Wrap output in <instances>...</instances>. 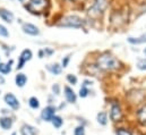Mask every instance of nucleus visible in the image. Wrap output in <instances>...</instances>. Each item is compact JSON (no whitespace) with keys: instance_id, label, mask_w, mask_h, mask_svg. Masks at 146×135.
Here are the masks:
<instances>
[{"instance_id":"obj_10","label":"nucleus","mask_w":146,"mask_h":135,"mask_svg":"<svg viewBox=\"0 0 146 135\" xmlns=\"http://www.w3.org/2000/svg\"><path fill=\"white\" fill-rule=\"evenodd\" d=\"M65 97H66V100L68 102H70V103H74V102H76V99H77V97H76V93L74 92V90L72 88H69V86H65Z\"/></svg>"},{"instance_id":"obj_5","label":"nucleus","mask_w":146,"mask_h":135,"mask_svg":"<svg viewBox=\"0 0 146 135\" xmlns=\"http://www.w3.org/2000/svg\"><path fill=\"white\" fill-rule=\"evenodd\" d=\"M56 108L53 106H48L45 107L42 112H41V118L44 120V122H51V119L56 116Z\"/></svg>"},{"instance_id":"obj_2","label":"nucleus","mask_w":146,"mask_h":135,"mask_svg":"<svg viewBox=\"0 0 146 135\" xmlns=\"http://www.w3.org/2000/svg\"><path fill=\"white\" fill-rule=\"evenodd\" d=\"M49 5V0H30V2L26 5V8L32 14H42L48 10Z\"/></svg>"},{"instance_id":"obj_28","label":"nucleus","mask_w":146,"mask_h":135,"mask_svg":"<svg viewBox=\"0 0 146 135\" xmlns=\"http://www.w3.org/2000/svg\"><path fill=\"white\" fill-rule=\"evenodd\" d=\"M52 91H53V93H56V94H60V88H59V85H58V84H54V85L52 86Z\"/></svg>"},{"instance_id":"obj_4","label":"nucleus","mask_w":146,"mask_h":135,"mask_svg":"<svg viewBox=\"0 0 146 135\" xmlns=\"http://www.w3.org/2000/svg\"><path fill=\"white\" fill-rule=\"evenodd\" d=\"M83 19L76 15H69L64 17L60 22L59 25L60 26H66V27H82L83 26Z\"/></svg>"},{"instance_id":"obj_27","label":"nucleus","mask_w":146,"mask_h":135,"mask_svg":"<svg viewBox=\"0 0 146 135\" xmlns=\"http://www.w3.org/2000/svg\"><path fill=\"white\" fill-rule=\"evenodd\" d=\"M0 36H3V37H7L9 36V33H8V30L3 26V25H0Z\"/></svg>"},{"instance_id":"obj_26","label":"nucleus","mask_w":146,"mask_h":135,"mask_svg":"<svg viewBox=\"0 0 146 135\" xmlns=\"http://www.w3.org/2000/svg\"><path fill=\"white\" fill-rule=\"evenodd\" d=\"M67 81L70 83V84H73L75 85L76 83H77V77L75 76V75H72V74H68L67 75Z\"/></svg>"},{"instance_id":"obj_12","label":"nucleus","mask_w":146,"mask_h":135,"mask_svg":"<svg viewBox=\"0 0 146 135\" xmlns=\"http://www.w3.org/2000/svg\"><path fill=\"white\" fill-rule=\"evenodd\" d=\"M26 82H27V77H26L25 74L19 73V74L16 75V77H15V83H16V85H17L18 88H23V86L26 84Z\"/></svg>"},{"instance_id":"obj_15","label":"nucleus","mask_w":146,"mask_h":135,"mask_svg":"<svg viewBox=\"0 0 146 135\" xmlns=\"http://www.w3.org/2000/svg\"><path fill=\"white\" fill-rule=\"evenodd\" d=\"M11 64H13V60L8 61L7 64L0 63V73H1V74H3V75L9 74V73L11 72V67H10V65H11Z\"/></svg>"},{"instance_id":"obj_13","label":"nucleus","mask_w":146,"mask_h":135,"mask_svg":"<svg viewBox=\"0 0 146 135\" xmlns=\"http://www.w3.org/2000/svg\"><path fill=\"white\" fill-rule=\"evenodd\" d=\"M0 17H1L5 22H7V23H11L13 19H14L13 13H10V11H8V10H6V9H0Z\"/></svg>"},{"instance_id":"obj_18","label":"nucleus","mask_w":146,"mask_h":135,"mask_svg":"<svg viewBox=\"0 0 146 135\" xmlns=\"http://www.w3.org/2000/svg\"><path fill=\"white\" fill-rule=\"evenodd\" d=\"M98 122L101 125H107V123H108V115H107V112L102 111V112L98 114Z\"/></svg>"},{"instance_id":"obj_25","label":"nucleus","mask_w":146,"mask_h":135,"mask_svg":"<svg viewBox=\"0 0 146 135\" xmlns=\"http://www.w3.org/2000/svg\"><path fill=\"white\" fill-rule=\"evenodd\" d=\"M74 135H85V130L83 126H78L75 128L74 131Z\"/></svg>"},{"instance_id":"obj_19","label":"nucleus","mask_w":146,"mask_h":135,"mask_svg":"<svg viewBox=\"0 0 146 135\" xmlns=\"http://www.w3.org/2000/svg\"><path fill=\"white\" fill-rule=\"evenodd\" d=\"M51 123H52V125H53L56 128H60V127L62 126V124H64V120H62L61 117L54 116V117L51 119Z\"/></svg>"},{"instance_id":"obj_21","label":"nucleus","mask_w":146,"mask_h":135,"mask_svg":"<svg viewBox=\"0 0 146 135\" xmlns=\"http://www.w3.org/2000/svg\"><path fill=\"white\" fill-rule=\"evenodd\" d=\"M29 104H30V107H31L32 109H37V108L40 107L38 99H37V98H35V97L30 98V100H29Z\"/></svg>"},{"instance_id":"obj_31","label":"nucleus","mask_w":146,"mask_h":135,"mask_svg":"<svg viewBox=\"0 0 146 135\" xmlns=\"http://www.w3.org/2000/svg\"><path fill=\"white\" fill-rule=\"evenodd\" d=\"M144 53H145V56H146V48L144 49Z\"/></svg>"},{"instance_id":"obj_20","label":"nucleus","mask_w":146,"mask_h":135,"mask_svg":"<svg viewBox=\"0 0 146 135\" xmlns=\"http://www.w3.org/2000/svg\"><path fill=\"white\" fill-rule=\"evenodd\" d=\"M128 42L133 43V44H139V43H144L146 42V36H142V37H128Z\"/></svg>"},{"instance_id":"obj_23","label":"nucleus","mask_w":146,"mask_h":135,"mask_svg":"<svg viewBox=\"0 0 146 135\" xmlns=\"http://www.w3.org/2000/svg\"><path fill=\"white\" fill-rule=\"evenodd\" d=\"M88 96V90H87V88L86 86H82L80 88V90H79V97L80 98H86Z\"/></svg>"},{"instance_id":"obj_14","label":"nucleus","mask_w":146,"mask_h":135,"mask_svg":"<svg viewBox=\"0 0 146 135\" xmlns=\"http://www.w3.org/2000/svg\"><path fill=\"white\" fill-rule=\"evenodd\" d=\"M21 133L22 135H36V132H35V128L31 125H23L22 128H21Z\"/></svg>"},{"instance_id":"obj_34","label":"nucleus","mask_w":146,"mask_h":135,"mask_svg":"<svg viewBox=\"0 0 146 135\" xmlns=\"http://www.w3.org/2000/svg\"><path fill=\"white\" fill-rule=\"evenodd\" d=\"M0 93H1V92H0Z\"/></svg>"},{"instance_id":"obj_32","label":"nucleus","mask_w":146,"mask_h":135,"mask_svg":"<svg viewBox=\"0 0 146 135\" xmlns=\"http://www.w3.org/2000/svg\"><path fill=\"white\" fill-rule=\"evenodd\" d=\"M11 135H16V133H13V134H11Z\"/></svg>"},{"instance_id":"obj_1","label":"nucleus","mask_w":146,"mask_h":135,"mask_svg":"<svg viewBox=\"0 0 146 135\" xmlns=\"http://www.w3.org/2000/svg\"><path fill=\"white\" fill-rule=\"evenodd\" d=\"M98 67L103 70H114L120 67V63L111 55H102L98 58Z\"/></svg>"},{"instance_id":"obj_35","label":"nucleus","mask_w":146,"mask_h":135,"mask_svg":"<svg viewBox=\"0 0 146 135\" xmlns=\"http://www.w3.org/2000/svg\"><path fill=\"white\" fill-rule=\"evenodd\" d=\"M145 135H146V134H145Z\"/></svg>"},{"instance_id":"obj_29","label":"nucleus","mask_w":146,"mask_h":135,"mask_svg":"<svg viewBox=\"0 0 146 135\" xmlns=\"http://www.w3.org/2000/svg\"><path fill=\"white\" fill-rule=\"evenodd\" d=\"M69 59H70V57H69V56H67V57H65V59H62V66H64V67H67Z\"/></svg>"},{"instance_id":"obj_9","label":"nucleus","mask_w":146,"mask_h":135,"mask_svg":"<svg viewBox=\"0 0 146 135\" xmlns=\"http://www.w3.org/2000/svg\"><path fill=\"white\" fill-rule=\"evenodd\" d=\"M22 30L23 32L26 34H30V35H38L40 31L35 25L31 24V23H24L23 26H22Z\"/></svg>"},{"instance_id":"obj_11","label":"nucleus","mask_w":146,"mask_h":135,"mask_svg":"<svg viewBox=\"0 0 146 135\" xmlns=\"http://www.w3.org/2000/svg\"><path fill=\"white\" fill-rule=\"evenodd\" d=\"M13 126V120L9 117H1L0 118V127L5 131L10 130Z\"/></svg>"},{"instance_id":"obj_22","label":"nucleus","mask_w":146,"mask_h":135,"mask_svg":"<svg viewBox=\"0 0 146 135\" xmlns=\"http://www.w3.org/2000/svg\"><path fill=\"white\" fill-rule=\"evenodd\" d=\"M137 68L138 69H141V70H146V59H139L138 61H137Z\"/></svg>"},{"instance_id":"obj_16","label":"nucleus","mask_w":146,"mask_h":135,"mask_svg":"<svg viewBox=\"0 0 146 135\" xmlns=\"http://www.w3.org/2000/svg\"><path fill=\"white\" fill-rule=\"evenodd\" d=\"M137 116H138V122H139L143 126H146V107L142 108V109L138 111Z\"/></svg>"},{"instance_id":"obj_8","label":"nucleus","mask_w":146,"mask_h":135,"mask_svg":"<svg viewBox=\"0 0 146 135\" xmlns=\"http://www.w3.org/2000/svg\"><path fill=\"white\" fill-rule=\"evenodd\" d=\"M5 102L14 110H17L19 108V101L17 100V98L13 94V93H7L5 96Z\"/></svg>"},{"instance_id":"obj_3","label":"nucleus","mask_w":146,"mask_h":135,"mask_svg":"<svg viewBox=\"0 0 146 135\" xmlns=\"http://www.w3.org/2000/svg\"><path fill=\"white\" fill-rule=\"evenodd\" d=\"M107 7H108L107 0H94L93 6L88 10V14L92 17H99L104 13Z\"/></svg>"},{"instance_id":"obj_24","label":"nucleus","mask_w":146,"mask_h":135,"mask_svg":"<svg viewBox=\"0 0 146 135\" xmlns=\"http://www.w3.org/2000/svg\"><path fill=\"white\" fill-rule=\"evenodd\" d=\"M115 134L117 135H133L128 130H126V128H117Z\"/></svg>"},{"instance_id":"obj_7","label":"nucleus","mask_w":146,"mask_h":135,"mask_svg":"<svg viewBox=\"0 0 146 135\" xmlns=\"http://www.w3.org/2000/svg\"><path fill=\"white\" fill-rule=\"evenodd\" d=\"M32 51L31 50H29V49H25L22 53H21V56H19V63H18V65H17V69H21V68L24 67V64L26 63V61H29V60H31L32 59Z\"/></svg>"},{"instance_id":"obj_30","label":"nucleus","mask_w":146,"mask_h":135,"mask_svg":"<svg viewBox=\"0 0 146 135\" xmlns=\"http://www.w3.org/2000/svg\"><path fill=\"white\" fill-rule=\"evenodd\" d=\"M5 84V78L2 75H0V85H3Z\"/></svg>"},{"instance_id":"obj_17","label":"nucleus","mask_w":146,"mask_h":135,"mask_svg":"<svg viewBox=\"0 0 146 135\" xmlns=\"http://www.w3.org/2000/svg\"><path fill=\"white\" fill-rule=\"evenodd\" d=\"M48 70L50 73H52L53 75H59L61 73V66H59L58 64H53V65H48L46 66Z\"/></svg>"},{"instance_id":"obj_33","label":"nucleus","mask_w":146,"mask_h":135,"mask_svg":"<svg viewBox=\"0 0 146 135\" xmlns=\"http://www.w3.org/2000/svg\"><path fill=\"white\" fill-rule=\"evenodd\" d=\"M19 1H23V0H19Z\"/></svg>"},{"instance_id":"obj_6","label":"nucleus","mask_w":146,"mask_h":135,"mask_svg":"<svg viewBox=\"0 0 146 135\" xmlns=\"http://www.w3.org/2000/svg\"><path fill=\"white\" fill-rule=\"evenodd\" d=\"M121 108L118 103H113L112 107H111V110H110V118L112 122H119L121 119Z\"/></svg>"}]
</instances>
